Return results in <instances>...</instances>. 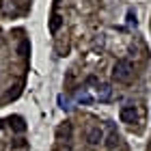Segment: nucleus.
Segmentation results:
<instances>
[{"mask_svg":"<svg viewBox=\"0 0 151 151\" xmlns=\"http://www.w3.org/2000/svg\"><path fill=\"white\" fill-rule=\"evenodd\" d=\"M112 76H114V80L116 82H132L134 78V67L129 60H116L114 63V69H112Z\"/></svg>","mask_w":151,"mask_h":151,"instance_id":"nucleus-1","label":"nucleus"},{"mask_svg":"<svg viewBox=\"0 0 151 151\" xmlns=\"http://www.w3.org/2000/svg\"><path fill=\"white\" fill-rule=\"evenodd\" d=\"M101 138H104V132H101V129H99L97 125H95V127H91V129L86 132V140L91 142V145H99V142H101Z\"/></svg>","mask_w":151,"mask_h":151,"instance_id":"nucleus-2","label":"nucleus"},{"mask_svg":"<svg viewBox=\"0 0 151 151\" xmlns=\"http://www.w3.org/2000/svg\"><path fill=\"white\" fill-rule=\"evenodd\" d=\"M136 119H138V114H136V110H134L132 106H125L121 110V121L123 123H134Z\"/></svg>","mask_w":151,"mask_h":151,"instance_id":"nucleus-3","label":"nucleus"},{"mask_svg":"<svg viewBox=\"0 0 151 151\" xmlns=\"http://www.w3.org/2000/svg\"><path fill=\"white\" fill-rule=\"evenodd\" d=\"M112 97V86L110 84H99L97 86V99L99 101H108Z\"/></svg>","mask_w":151,"mask_h":151,"instance_id":"nucleus-4","label":"nucleus"},{"mask_svg":"<svg viewBox=\"0 0 151 151\" xmlns=\"http://www.w3.org/2000/svg\"><path fill=\"white\" fill-rule=\"evenodd\" d=\"M60 26H63V17H60L58 13H54V15L50 17V32H52V35H56Z\"/></svg>","mask_w":151,"mask_h":151,"instance_id":"nucleus-5","label":"nucleus"},{"mask_svg":"<svg viewBox=\"0 0 151 151\" xmlns=\"http://www.w3.org/2000/svg\"><path fill=\"white\" fill-rule=\"evenodd\" d=\"M9 123H11V127H13V129H17V132H24V129H26V123H24L22 116H11Z\"/></svg>","mask_w":151,"mask_h":151,"instance_id":"nucleus-6","label":"nucleus"},{"mask_svg":"<svg viewBox=\"0 0 151 151\" xmlns=\"http://www.w3.org/2000/svg\"><path fill=\"white\" fill-rule=\"evenodd\" d=\"M76 99H78L80 104H91V101H93V97L86 91H78V93H76Z\"/></svg>","mask_w":151,"mask_h":151,"instance_id":"nucleus-7","label":"nucleus"},{"mask_svg":"<svg viewBox=\"0 0 151 151\" xmlns=\"http://www.w3.org/2000/svg\"><path fill=\"white\" fill-rule=\"evenodd\" d=\"M119 140H121V138H119V134H116V132H112L110 136H108V142H106V145L110 147V149H114L116 145H119Z\"/></svg>","mask_w":151,"mask_h":151,"instance_id":"nucleus-8","label":"nucleus"},{"mask_svg":"<svg viewBox=\"0 0 151 151\" xmlns=\"http://www.w3.org/2000/svg\"><path fill=\"white\" fill-rule=\"evenodd\" d=\"M58 136H65V138H69V136H71V125H69V123H65V125L58 127Z\"/></svg>","mask_w":151,"mask_h":151,"instance_id":"nucleus-9","label":"nucleus"},{"mask_svg":"<svg viewBox=\"0 0 151 151\" xmlns=\"http://www.w3.org/2000/svg\"><path fill=\"white\" fill-rule=\"evenodd\" d=\"M58 104H60V108H63V110H67V108H69V99H67L65 95H58Z\"/></svg>","mask_w":151,"mask_h":151,"instance_id":"nucleus-10","label":"nucleus"}]
</instances>
